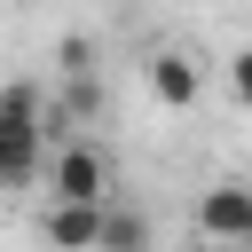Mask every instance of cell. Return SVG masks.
<instances>
[{
    "mask_svg": "<svg viewBox=\"0 0 252 252\" xmlns=\"http://www.w3.org/2000/svg\"><path fill=\"white\" fill-rule=\"evenodd\" d=\"M205 252H252V244H205Z\"/></svg>",
    "mask_w": 252,
    "mask_h": 252,
    "instance_id": "cell-8",
    "label": "cell"
},
{
    "mask_svg": "<svg viewBox=\"0 0 252 252\" xmlns=\"http://www.w3.org/2000/svg\"><path fill=\"white\" fill-rule=\"evenodd\" d=\"M197 236L205 244H252V181H213L197 197Z\"/></svg>",
    "mask_w": 252,
    "mask_h": 252,
    "instance_id": "cell-3",
    "label": "cell"
},
{
    "mask_svg": "<svg viewBox=\"0 0 252 252\" xmlns=\"http://www.w3.org/2000/svg\"><path fill=\"white\" fill-rule=\"evenodd\" d=\"M228 94L252 110V47H236V55H228Z\"/></svg>",
    "mask_w": 252,
    "mask_h": 252,
    "instance_id": "cell-7",
    "label": "cell"
},
{
    "mask_svg": "<svg viewBox=\"0 0 252 252\" xmlns=\"http://www.w3.org/2000/svg\"><path fill=\"white\" fill-rule=\"evenodd\" d=\"M39 236H47L55 252H102V213H94V205H47Z\"/></svg>",
    "mask_w": 252,
    "mask_h": 252,
    "instance_id": "cell-5",
    "label": "cell"
},
{
    "mask_svg": "<svg viewBox=\"0 0 252 252\" xmlns=\"http://www.w3.org/2000/svg\"><path fill=\"white\" fill-rule=\"evenodd\" d=\"M150 94H158L165 110H197V94H205V63H197L189 47H158V55H150Z\"/></svg>",
    "mask_w": 252,
    "mask_h": 252,
    "instance_id": "cell-4",
    "label": "cell"
},
{
    "mask_svg": "<svg viewBox=\"0 0 252 252\" xmlns=\"http://www.w3.org/2000/svg\"><path fill=\"white\" fill-rule=\"evenodd\" d=\"M102 252H150V213L102 205Z\"/></svg>",
    "mask_w": 252,
    "mask_h": 252,
    "instance_id": "cell-6",
    "label": "cell"
},
{
    "mask_svg": "<svg viewBox=\"0 0 252 252\" xmlns=\"http://www.w3.org/2000/svg\"><path fill=\"white\" fill-rule=\"evenodd\" d=\"M39 110H47L39 79H8V87H0V189H32L39 165H47V150H39Z\"/></svg>",
    "mask_w": 252,
    "mask_h": 252,
    "instance_id": "cell-1",
    "label": "cell"
},
{
    "mask_svg": "<svg viewBox=\"0 0 252 252\" xmlns=\"http://www.w3.org/2000/svg\"><path fill=\"white\" fill-rule=\"evenodd\" d=\"M39 181H47V205H110V158L94 150V142H63V150H47V165H39Z\"/></svg>",
    "mask_w": 252,
    "mask_h": 252,
    "instance_id": "cell-2",
    "label": "cell"
}]
</instances>
